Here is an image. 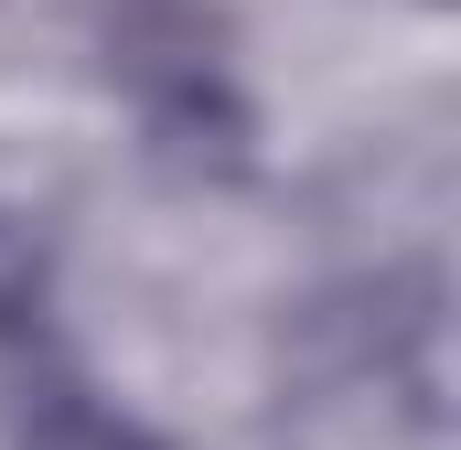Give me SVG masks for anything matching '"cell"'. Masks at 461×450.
Here are the masks:
<instances>
[{"mask_svg": "<svg viewBox=\"0 0 461 450\" xmlns=\"http://www.w3.org/2000/svg\"><path fill=\"white\" fill-rule=\"evenodd\" d=\"M97 54H108L118 86L140 97V118L236 86L226 76V11L215 0H108L97 11Z\"/></svg>", "mask_w": 461, "mask_h": 450, "instance_id": "6da1fadb", "label": "cell"}, {"mask_svg": "<svg viewBox=\"0 0 461 450\" xmlns=\"http://www.w3.org/2000/svg\"><path fill=\"white\" fill-rule=\"evenodd\" d=\"M32 343H54V257L32 215L0 204V354H32Z\"/></svg>", "mask_w": 461, "mask_h": 450, "instance_id": "7a4b0ae2", "label": "cell"}]
</instances>
